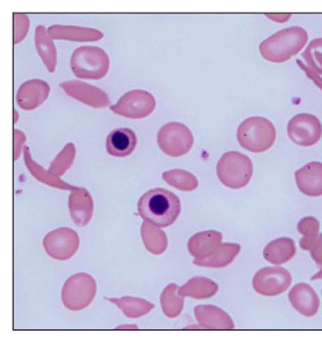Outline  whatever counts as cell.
Here are the masks:
<instances>
[{"label": "cell", "mask_w": 322, "mask_h": 356, "mask_svg": "<svg viewBox=\"0 0 322 356\" xmlns=\"http://www.w3.org/2000/svg\"><path fill=\"white\" fill-rule=\"evenodd\" d=\"M34 41H35L36 51L41 57L44 65L46 66L48 72H54L58 63V52H56L54 40L50 38L47 29L43 25L36 27Z\"/></svg>", "instance_id": "cell-23"}, {"label": "cell", "mask_w": 322, "mask_h": 356, "mask_svg": "<svg viewBox=\"0 0 322 356\" xmlns=\"http://www.w3.org/2000/svg\"><path fill=\"white\" fill-rule=\"evenodd\" d=\"M60 88L70 97L90 108H104L110 106V98L106 95V92L102 88L90 86L86 82L70 80L60 83Z\"/></svg>", "instance_id": "cell-12"}, {"label": "cell", "mask_w": 322, "mask_h": 356, "mask_svg": "<svg viewBox=\"0 0 322 356\" xmlns=\"http://www.w3.org/2000/svg\"><path fill=\"white\" fill-rule=\"evenodd\" d=\"M293 282L291 273L283 267H264L252 280L253 289L264 297H277L285 293Z\"/></svg>", "instance_id": "cell-9"}, {"label": "cell", "mask_w": 322, "mask_h": 356, "mask_svg": "<svg viewBox=\"0 0 322 356\" xmlns=\"http://www.w3.org/2000/svg\"><path fill=\"white\" fill-rule=\"evenodd\" d=\"M26 142V136L25 134L19 130H14V161L17 160L19 158V154H21L22 148H25L23 147L24 143Z\"/></svg>", "instance_id": "cell-34"}, {"label": "cell", "mask_w": 322, "mask_h": 356, "mask_svg": "<svg viewBox=\"0 0 322 356\" xmlns=\"http://www.w3.org/2000/svg\"><path fill=\"white\" fill-rule=\"evenodd\" d=\"M24 159H25V164L30 174H31L36 180L40 181V182L44 183V184L48 185V186L64 191H74V188L77 187L72 186V185L64 182V181L60 179V177L52 174L50 170H44L43 167L40 166V165L32 159L29 148H28L27 146H25V148H24Z\"/></svg>", "instance_id": "cell-24"}, {"label": "cell", "mask_w": 322, "mask_h": 356, "mask_svg": "<svg viewBox=\"0 0 322 356\" xmlns=\"http://www.w3.org/2000/svg\"><path fill=\"white\" fill-rule=\"evenodd\" d=\"M302 59L307 67L315 74L322 76V38L313 40L302 52Z\"/></svg>", "instance_id": "cell-32"}, {"label": "cell", "mask_w": 322, "mask_h": 356, "mask_svg": "<svg viewBox=\"0 0 322 356\" xmlns=\"http://www.w3.org/2000/svg\"><path fill=\"white\" fill-rule=\"evenodd\" d=\"M236 136L241 148L253 154H263L275 144L277 130L267 118L252 116L239 124Z\"/></svg>", "instance_id": "cell-3"}, {"label": "cell", "mask_w": 322, "mask_h": 356, "mask_svg": "<svg viewBox=\"0 0 322 356\" xmlns=\"http://www.w3.org/2000/svg\"><path fill=\"white\" fill-rule=\"evenodd\" d=\"M50 94V86L44 80L32 79L24 82L16 94L18 106L25 111L39 108L47 99Z\"/></svg>", "instance_id": "cell-13"}, {"label": "cell", "mask_w": 322, "mask_h": 356, "mask_svg": "<svg viewBox=\"0 0 322 356\" xmlns=\"http://www.w3.org/2000/svg\"><path fill=\"white\" fill-rule=\"evenodd\" d=\"M317 280H322V268L312 277V281H317Z\"/></svg>", "instance_id": "cell-37"}, {"label": "cell", "mask_w": 322, "mask_h": 356, "mask_svg": "<svg viewBox=\"0 0 322 356\" xmlns=\"http://www.w3.org/2000/svg\"><path fill=\"white\" fill-rule=\"evenodd\" d=\"M48 34L52 40H63L70 42H97L104 38L100 30L79 26H50Z\"/></svg>", "instance_id": "cell-19"}, {"label": "cell", "mask_w": 322, "mask_h": 356, "mask_svg": "<svg viewBox=\"0 0 322 356\" xmlns=\"http://www.w3.org/2000/svg\"><path fill=\"white\" fill-rule=\"evenodd\" d=\"M70 68L80 79L100 80L110 70V58L102 48L81 46L72 52Z\"/></svg>", "instance_id": "cell-4"}, {"label": "cell", "mask_w": 322, "mask_h": 356, "mask_svg": "<svg viewBox=\"0 0 322 356\" xmlns=\"http://www.w3.org/2000/svg\"><path fill=\"white\" fill-rule=\"evenodd\" d=\"M118 329H138V327H136V325H131V327L127 325V327H118Z\"/></svg>", "instance_id": "cell-38"}, {"label": "cell", "mask_w": 322, "mask_h": 356, "mask_svg": "<svg viewBox=\"0 0 322 356\" xmlns=\"http://www.w3.org/2000/svg\"><path fill=\"white\" fill-rule=\"evenodd\" d=\"M80 246L79 235L70 228H59L46 234L43 247L46 253L58 261L72 259Z\"/></svg>", "instance_id": "cell-10"}, {"label": "cell", "mask_w": 322, "mask_h": 356, "mask_svg": "<svg viewBox=\"0 0 322 356\" xmlns=\"http://www.w3.org/2000/svg\"><path fill=\"white\" fill-rule=\"evenodd\" d=\"M110 302L114 303L116 307L122 309L126 317L140 318L150 313L156 307L154 303L149 302L147 300L140 298L122 297V298H106Z\"/></svg>", "instance_id": "cell-27"}, {"label": "cell", "mask_w": 322, "mask_h": 356, "mask_svg": "<svg viewBox=\"0 0 322 356\" xmlns=\"http://www.w3.org/2000/svg\"><path fill=\"white\" fill-rule=\"evenodd\" d=\"M68 210L74 225L78 227L88 226L94 212V202L90 192L83 187H76L74 191H70Z\"/></svg>", "instance_id": "cell-14"}, {"label": "cell", "mask_w": 322, "mask_h": 356, "mask_svg": "<svg viewBox=\"0 0 322 356\" xmlns=\"http://www.w3.org/2000/svg\"><path fill=\"white\" fill-rule=\"evenodd\" d=\"M309 41V34L305 28H285L275 32L259 44V52L266 61L284 63L299 54Z\"/></svg>", "instance_id": "cell-2"}, {"label": "cell", "mask_w": 322, "mask_h": 356, "mask_svg": "<svg viewBox=\"0 0 322 356\" xmlns=\"http://www.w3.org/2000/svg\"><path fill=\"white\" fill-rule=\"evenodd\" d=\"M223 234L218 231L207 230L196 233L189 238L187 249L194 259H204L220 246Z\"/></svg>", "instance_id": "cell-20"}, {"label": "cell", "mask_w": 322, "mask_h": 356, "mask_svg": "<svg viewBox=\"0 0 322 356\" xmlns=\"http://www.w3.org/2000/svg\"><path fill=\"white\" fill-rule=\"evenodd\" d=\"M311 257L317 266L322 268V233L314 243L313 248L311 249Z\"/></svg>", "instance_id": "cell-35"}, {"label": "cell", "mask_w": 322, "mask_h": 356, "mask_svg": "<svg viewBox=\"0 0 322 356\" xmlns=\"http://www.w3.org/2000/svg\"><path fill=\"white\" fill-rule=\"evenodd\" d=\"M291 307L305 317H314L318 313L320 299L315 289L307 283H298L289 293Z\"/></svg>", "instance_id": "cell-15"}, {"label": "cell", "mask_w": 322, "mask_h": 356, "mask_svg": "<svg viewBox=\"0 0 322 356\" xmlns=\"http://www.w3.org/2000/svg\"><path fill=\"white\" fill-rule=\"evenodd\" d=\"M197 323L204 330H232V318L223 309L210 305H197L194 309Z\"/></svg>", "instance_id": "cell-18"}, {"label": "cell", "mask_w": 322, "mask_h": 356, "mask_svg": "<svg viewBox=\"0 0 322 356\" xmlns=\"http://www.w3.org/2000/svg\"><path fill=\"white\" fill-rule=\"evenodd\" d=\"M138 214L145 221L160 228L174 225L181 213L179 197L165 188H154L145 193L138 202Z\"/></svg>", "instance_id": "cell-1"}, {"label": "cell", "mask_w": 322, "mask_h": 356, "mask_svg": "<svg viewBox=\"0 0 322 356\" xmlns=\"http://www.w3.org/2000/svg\"><path fill=\"white\" fill-rule=\"evenodd\" d=\"M180 287L177 284H169L165 287L161 295V307L163 313L168 318H177L182 313L184 307V297L179 291Z\"/></svg>", "instance_id": "cell-28"}, {"label": "cell", "mask_w": 322, "mask_h": 356, "mask_svg": "<svg viewBox=\"0 0 322 356\" xmlns=\"http://www.w3.org/2000/svg\"><path fill=\"white\" fill-rule=\"evenodd\" d=\"M156 106V99L152 94L144 90H134L124 94L110 108L113 113L122 118L142 120L152 114Z\"/></svg>", "instance_id": "cell-8"}, {"label": "cell", "mask_w": 322, "mask_h": 356, "mask_svg": "<svg viewBox=\"0 0 322 356\" xmlns=\"http://www.w3.org/2000/svg\"><path fill=\"white\" fill-rule=\"evenodd\" d=\"M297 230L302 235L299 241L300 248L302 250L311 251L320 235L319 220L313 216L303 217L298 222Z\"/></svg>", "instance_id": "cell-29"}, {"label": "cell", "mask_w": 322, "mask_h": 356, "mask_svg": "<svg viewBox=\"0 0 322 356\" xmlns=\"http://www.w3.org/2000/svg\"><path fill=\"white\" fill-rule=\"evenodd\" d=\"M143 243L149 252L154 255H161L166 251L168 239L166 233L161 230L154 223L144 221L140 227Z\"/></svg>", "instance_id": "cell-26"}, {"label": "cell", "mask_w": 322, "mask_h": 356, "mask_svg": "<svg viewBox=\"0 0 322 356\" xmlns=\"http://www.w3.org/2000/svg\"><path fill=\"white\" fill-rule=\"evenodd\" d=\"M287 134L298 146H314L322 136L321 122L313 114H297L287 124Z\"/></svg>", "instance_id": "cell-11"}, {"label": "cell", "mask_w": 322, "mask_h": 356, "mask_svg": "<svg viewBox=\"0 0 322 356\" xmlns=\"http://www.w3.org/2000/svg\"><path fill=\"white\" fill-rule=\"evenodd\" d=\"M14 44H19L29 31V18L26 14H14Z\"/></svg>", "instance_id": "cell-33"}, {"label": "cell", "mask_w": 322, "mask_h": 356, "mask_svg": "<svg viewBox=\"0 0 322 356\" xmlns=\"http://www.w3.org/2000/svg\"><path fill=\"white\" fill-rule=\"evenodd\" d=\"M297 253L295 241L289 237L273 239L264 248L263 257L271 264H287Z\"/></svg>", "instance_id": "cell-21"}, {"label": "cell", "mask_w": 322, "mask_h": 356, "mask_svg": "<svg viewBox=\"0 0 322 356\" xmlns=\"http://www.w3.org/2000/svg\"><path fill=\"white\" fill-rule=\"evenodd\" d=\"M138 146V136L132 129L118 128L106 138V152L114 158H126L134 154Z\"/></svg>", "instance_id": "cell-17"}, {"label": "cell", "mask_w": 322, "mask_h": 356, "mask_svg": "<svg viewBox=\"0 0 322 356\" xmlns=\"http://www.w3.org/2000/svg\"><path fill=\"white\" fill-rule=\"evenodd\" d=\"M97 293V284L88 273H80L66 280L62 289V302L70 311L77 312L88 307Z\"/></svg>", "instance_id": "cell-6"}, {"label": "cell", "mask_w": 322, "mask_h": 356, "mask_svg": "<svg viewBox=\"0 0 322 356\" xmlns=\"http://www.w3.org/2000/svg\"><path fill=\"white\" fill-rule=\"evenodd\" d=\"M163 179L169 186L181 192H193L198 187V179L192 172L183 170H172L163 172Z\"/></svg>", "instance_id": "cell-30"}, {"label": "cell", "mask_w": 322, "mask_h": 356, "mask_svg": "<svg viewBox=\"0 0 322 356\" xmlns=\"http://www.w3.org/2000/svg\"><path fill=\"white\" fill-rule=\"evenodd\" d=\"M297 64L299 65V67L301 68L305 74H307V77H309V79L313 80L314 83L322 90V78L320 77L319 74H315L313 70H309V68L307 67V66H305V64L303 63V62L300 61V60H297Z\"/></svg>", "instance_id": "cell-36"}, {"label": "cell", "mask_w": 322, "mask_h": 356, "mask_svg": "<svg viewBox=\"0 0 322 356\" xmlns=\"http://www.w3.org/2000/svg\"><path fill=\"white\" fill-rule=\"evenodd\" d=\"M219 286L213 280L205 277H195L189 279L179 291L183 297L204 300L214 297L218 293Z\"/></svg>", "instance_id": "cell-25"}, {"label": "cell", "mask_w": 322, "mask_h": 356, "mask_svg": "<svg viewBox=\"0 0 322 356\" xmlns=\"http://www.w3.org/2000/svg\"><path fill=\"white\" fill-rule=\"evenodd\" d=\"M218 180L231 190H239L247 186L253 176L251 159L239 152L223 154L216 166Z\"/></svg>", "instance_id": "cell-5"}, {"label": "cell", "mask_w": 322, "mask_h": 356, "mask_svg": "<svg viewBox=\"0 0 322 356\" xmlns=\"http://www.w3.org/2000/svg\"><path fill=\"white\" fill-rule=\"evenodd\" d=\"M241 252L239 243H225L216 249L215 252L204 259H195L193 264L207 268H223L230 265Z\"/></svg>", "instance_id": "cell-22"}, {"label": "cell", "mask_w": 322, "mask_h": 356, "mask_svg": "<svg viewBox=\"0 0 322 356\" xmlns=\"http://www.w3.org/2000/svg\"><path fill=\"white\" fill-rule=\"evenodd\" d=\"M296 183L302 194L322 196V163L309 162L295 172Z\"/></svg>", "instance_id": "cell-16"}, {"label": "cell", "mask_w": 322, "mask_h": 356, "mask_svg": "<svg viewBox=\"0 0 322 356\" xmlns=\"http://www.w3.org/2000/svg\"><path fill=\"white\" fill-rule=\"evenodd\" d=\"M158 145L163 154L172 158H179L191 152L194 146V136L186 124L168 122L159 130Z\"/></svg>", "instance_id": "cell-7"}, {"label": "cell", "mask_w": 322, "mask_h": 356, "mask_svg": "<svg viewBox=\"0 0 322 356\" xmlns=\"http://www.w3.org/2000/svg\"><path fill=\"white\" fill-rule=\"evenodd\" d=\"M76 156V147L72 143L65 145L61 152L50 163L49 170L56 176L61 177L70 170Z\"/></svg>", "instance_id": "cell-31"}]
</instances>
